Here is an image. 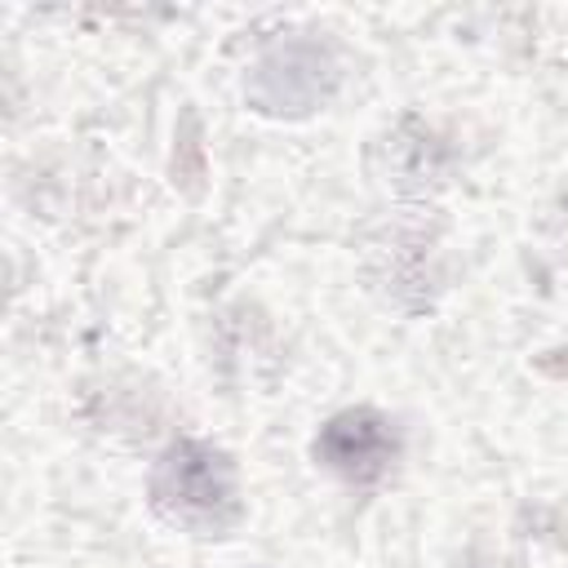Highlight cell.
Wrapping results in <instances>:
<instances>
[{
    "instance_id": "1",
    "label": "cell",
    "mask_w": 568,
    "mask_h": 568,
    "mask_svg": "<svg viewBox=\"0 0 568 568\" xmlns=\"http://www.w3.org/2000/svg\"><path fill=\"white\" fill-rule=\"evenodd\" d=\"M151 510L195 537H226L244 519V497H240V470L231 453H222L209 439H173L146 484Z\"/></svg>"
},
{
    "instance_id": "2",
    "label": "cell",
    "mask_w": 568,
    "mask_h": 568,
    "mask_svg": "<svg viewBox=\"0 0 568 568\" xmlns=\"http://www.w3.org/2000/svg\"><path fill=\"white\" fill-rule=\"evenodd\" d=\"M337 89V62L320 40H288L271 49L244 80V98L262 115H306Z\"/></svg>"
},
{
    "instance_id": "3",
    "label": "cell",
    "mask_w": 568,
    "mask_h": 568,
    "mask_svg": "<svg viewBox=\"0 0 568 568\" xmlns=\"http://www.w3.org/2000/svg\"><path fill=\"white\" fill-rule=\"evenodd\" d=\"M399 448H404L399 426L377 408H342L311 439L315 466H324L328 475H337L355 488L386 479L390 466L399 462Z\"/></svg>"
}]
</instances>
